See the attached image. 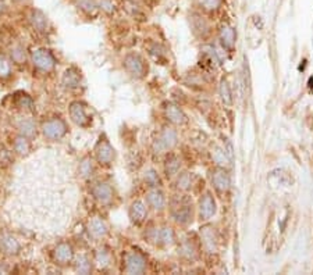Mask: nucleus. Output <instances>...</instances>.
<instances>
[{"mask_svg": "<svg viewBox=\"0 0 313 275\" xmlns=\"http://www.w3.org/2000/svg\"><path fill=\"white\" fill-rule=\"evenodd\" d=\"M210 179L213 186L219 191V192H226L230 188V175L224 168H214L210 171Z\"/></svg>", "mask_w": 313, "mask_h": 275, "instance_id": "14", "label": "nucleus"}, {"mask_svg": "<svg viewBox=\"0 0 313 275\" xmlns=\"http://www.w3.org/2000/svg\"><path fill=\"white\" fill-rule=\"evenodd\" d=\"M14 152L20 156H27L28 153L31 152V142L30 138L20 135L14 139Z\"/></svg>", "mask_w": 313, "mask_h": 275, "instance_id": "29", "label": "nucleus"}, {"mask_svg": "<svg viewBox=\"0 0 313 275\" xmlns=\"http://www.w3.org/2000/svg\"><path fill=\"white\" fill-rule=\"evenodd\" d=\"M200 238H202V243L205 246L206 252L209 253H216L217 247H219V239L216 231L212 225H205L200 228Z\"/></svg>", "mask_w": 313, "mask_h": 275, "instance_id": "12", "label": "nucleus"}, {"mask_svg": "<svg viewBox=\"0 0 313 275\" xmlns=\"http://www.w3.org/2000/svg\"><path fill=\"white\" fill-rule=\"evenodd\" d=\"M74 259V250L71 247V244L67 243V242H62L56 246L54 249V260L59 263V264H68L71 263V260Z\"/></svg>", "mask_w": 313, "mask_h": 275, "instance_id": "17", "label": "nucleus"}, {"mask_svg": "<svg viewBox=\"0 0 313 275\" xmlns=\"http://www.w3.org/2000/svg\"><path fill=\"white\" fill-rule=\"evenodd\" d=\"M148 215V209L146 204L141 200H135L130 206V218L134 224H141L144 223Z\"/></svg>", "mask_w": 313, "mask_h": 275, "instance_id": "19", "label": "nucleus"}, {"mask_svg": "<svg viewBox=\"0 0 313 275\" xmlns=\"http://www.w3.org/2000/svg\"><path fill=\"white\" fill-rule=\"evenodd\" d=\"M16 125H17V129H18L20 135H24L30 139L36 135V124L30 117H21Z\"/></svg>", "mask_w": 313, "mask_h": 275, "instance_id": "22", "label": "nucleus"}, {"mask_svg": "<svg viewBox=\"0 0 313 275\" xmlns=\"http://www.w3.org/2000/svg\"><path fill=\"white\" fill-rule=\"evenodd\" d=\"M173 220L180 225H188L194 218V206L185 196H176L170 203Z\"/></svg>", "mask_w": 313, "mask_h": 275, "instance_id": "2", "label": "nucleus"}, {"mask_svg": "<svg viewBox=\"0 0 313 275\" xmlns=\"http://www.w3.org/2000/svg\"><path fill=\"white\" fill-rule=\"evenodd\" d=\"M31 59L33 67H36L41 71H50L56 64V59L52 54V51L43 49V48L35 49L32 51Z\"/></svg>", "mask_w": 313, "mask_h": 275, "instance_id": "8", "label": "nucleus"}, {"mask_svg": "<svg viewBox=\"0 0 313 275\" xmlns=\"http://www.w3.org/2000/svg\"><path fill=\"white\" fill-rule=\"evenodd\" d=\"M198 3L206 11H216L221 6V0H198Z\"/></svg>", "mask_w": 313, "mask_h": 275, "instance_id": "39", "label": "nucleus"}, {"mask_svg": "<svg viewBox=\"0 0 313 275\" xmlns=\"http://www.w3.org/2000/svg\"><path fill=\"white\" fill-rule=\"evenodd\" d=\"M192 28L195 32H199L200 35H205L208 32V22L203 20V17L200 16H192Z\"/></svg>", "mask_w": 313, "mask_h": 275, "instance_id": "36", "label": "nucleus"}, {"mask_svg": "<svg viewBox=\"0 0 313 275\" xmlns=\"http://www.w3.org/2000/svg\"><path fill=\"white\" fill-rule=\"evenodd\" d=\"M78 6L81 7V10L86 11V13H95L99 9L98 6V0H78Z\"/></svg>", "mask_w": 313, "mask_h": 275, "instance_id": "38", "label": "nucleus"}, {"mask_svg": "<svg viewBox=\"0 0 313 275\" xmlns=\"http://www.w3.org/2000/svg\"><path fill=\"white\" fill-rule=\"evenodd\" d=\"M74 268L80 274H89L92 271V261L86 255H78L74 263Z\"/></svg>", "mask_w": 313, "mask_h": 275, "instance_id": "28", "label": "nucleus"}, {"mask_svg": "<svg viewBox=\"0 0 313 275\" xmlns=\"http://www.w3.org/2000/svg\"><path fill=\"white\" fill-rule=\"evenodd\" d=\"M88 232L95 239H102L109 232V226L102 217H92L88 223Z\"/></svg>", "mask_w": 313, "mask_h": 275, "instance_id": "15", "label": "nucleus"}, {"mask_svg": "<svg viewBox=\"0 0 313 275\" xmlns=\"http://www.w3.org/2000/svg\"><path fill=\"white\" fill-rule=\"evenodd\" d=\"M146 203L155 211H160L166 206V196L159 188H153L146 194Z\"/></svg>", "mask_w": 313, "mask_h": 275, "instance_id": "16", "label": "nucleus"}, {"mask_svg": "<svg viewBox=\"0 0 313 275\" xmlns=\"http://www.w3.org/2000/svg\"><path fill=\"white\" fill-rule=\"evenodd\" d=\"M0 246H1V249L4 250V253H7V255L10 256L18 255V252L21 250L20 242L10 234H4L1 236V239H0Z\"/></svg>", "mask_w": 313, "mask_h": 275, "instance_id": "21", "label": "nucleus"}, {"mask_svg": "<svg viewBox=\"0 0 313 275\" xmlns=\"http://www.w3.org/2000/svg\"><path fill=\"white\" fill-rule=\"evenodd\" d=\"M146 267V257L141 252H128L124 256V271L127 274H144Z\"/></svg>", "mask_w": 313, "mask_h": 275, "instance_id": "6", "label": "nucleus"}, {"mask_svg": "<svg viewBox=\"0 0 313 275\" xmlns=\"http://www.w3.org/2000/svg\"><path fill=\"white\" fill-rule=\"evenodd\" d=\"M178 253L182 259L189 260V261H194L198 259V247L195 246V243L189 239L182 241L180 244V249H178Z\"/></svg>", "mask_w": 313, "mask_h": 275, "instance_id": "23", "label": "nucleus"}, {"mask_svg": "<svg viewBox=\"0 0 313 275\" xmlns=\"http://www.w3.org/2000/svg\"><path fill=\"white\" fill-rule=\"evenodd\" d=\"M123 65H124L125 71L130 75H132L134 78H142V77H145L146 71H148L145 60L138 53H128L123 60Z\"/></svg>", "mask_w": 313, "mask_h": 275, "instance_id": "5", "label": "nucleus"}, {"mask_svg": "<svg viewBox=\"0 0 313 275\" xmlns=\"http://www.w3.org/2000/svg\"><path fill=\"white\" fill-rule=\"evenodd\" d=\"M223 149L226 150L230 160H232V159H234V149H232V145H231L229 141H226V145H224V147H223Z\"/></svg>", "mask_w": 313, "mask_h": 275, "instance_id": "43", "label": "nucleus"}, {"mask_svg": "<svg viewBox=\"0 0 313 275\" xmlns=\"http://www.w3.org/2000/svg\"><path fill=\"white\" fill-rule=\"evenodd\" d=\"M10 54H11V57H13V60L17 61V63H22V61L25 60V50H24V48L20 46V45L13 46V48H11Z\"/></svg>", "mask_w": 313, "mask_h": 275, "instance_id": "41", "label": "nucleus"}, {"mask_svg": "<svg viewBox=\"0 0 313 275\" xmlns=\"http://www.w3.org/2000/svg\"><path fill=\"white\" fill-rule=\"evenodd\" d=\"M191 186H192V177H191V174L189 173H182L178 175L177 178V188L180 191H184V192H187L191 189Z\"/></svg>", "mask_w": 313, "mask_h": 275, "instance_id": "35", "label": "nucleus"}, {"mask_svg": "<svg viewBox=\"0 0 313 275\" xmlns=\"http://www.w3.org/2000/svg\"><path fill=\"white\" fill-rule=\"evenodd\" d=\"M210 154H212L213 162L219 164L220 167H226V165H229V163L231 162L229 159V156H227V153H226V150L219 147V146H213Z\"/></svg>", "mask_w": 313, "mask_h": 275, "instance_id": "31", "label": "nucleus"}, {"mask_svg": "<svg viewBox=\"0 0 313 275\" xmlns=\"http://www.w3.org/2000/svg\"><path fill=\"white\" fill-rule=\"evenodd\" d=\"M220 41L226 46V48H232L235 43V31L232 27H230L227 24H224L220 28Z\"/></svg>", "mask_w": 313, "mask_h": 275, "instance_id": "25", "label": "nucleus"}, {"mask_svg": "<svg viewBox=\"0 0 313 275\" xmlns=\"http://www.w3.org/2000/svg\"><path fill=\"white\" fill-rule=\"evenodd\" d=\"M145 239L149 243L156 246H171L176 242V234L170 226H160V228H149L146 231Z\"/></svg>", "mask_w": 313, "mask_h": 275, "instance_id": "3", "label": "nucleus"}, {"mask_svg": "<svg viewBox=\"0 0 313 275\" xmlns=\"http://www.w3.org/2000/svg\"><path fill=\"white\" fill-rule=\"evenodd\" d=\"M181 168V160L177 156H170L167 157L166 163H165V173H166L167 178H173L180 173Z\"/></svg>", "mask_w": 313, "mask_h": 275, "instance_id": "27", "label": "nucleus"}, {"mask_svg": "<svg viewBox=\"0 0 313 275\" xmlns=\"http://www.w3.org/2000/svg\"><path fill=\"white\" fill-rule=\"evenodd\" d=\"M11 74V63L6 54L0 53V80L9 78Z\"/></svg>", "mask_w": 313, "mask_h": 275, "instance_id": "34", "label": "nucleus"}, {"mask_svg": "<svg viewBox=\"0 0 313 275\" xmlns=\"http://www.w3.org/2000/svg\"><path fill=\"white\" fill-rule=\"evenodd\" d=\"M42 133L50 141L62 139L67 133V124L62 118H50L42 124Z\"/></svg>", "mask_w": 313, "mask_h": 275, "instance_id": "7", "label": "nucleus"}, {"mask_svg": "<svg viewBox=\"0 0 313 275\" xmlns=\"http://www.w3.org/2000/svg\"><path fill=\"white\" fill-rule=\"evenodd\" d=\"M14 3H17V4H27L30 0H13Z\"/></svg>", "mask_w": 313, "mask_h": 275, "instance_id": "45", "label": "nucleus"}, {"mask_svg": "<svg viewBox=\"0 0 313 275\" xmlns=\"http://www.w3.org/2000/svg\"><path fill=\"white\" fill-rule=\"evenodd\" d=\"M217 210V206H216V200L214 197L212 196V194H205L200 200H199V217L200 220H209L212 218Z\"/></svg>", "mask_w": 313, "mask_h": 275, "instance_id": "13", "label": "nucleus"}, {"mask_svg": "<svg viewBox=\"0 0 313 275\" xmlns=\"http://www.w3.org/2000/svg\"><path fill=\"white\" fill-rule=\"evenodd\" d=\"M0 247H1V246H0Z\"/></svg>", "mask_w": 313, "mask_h": 275, "instance_id": "46", "label": "nucleus"}, {"mask_svg": "<svg viewBox=\"0 0 313 275\" xmlns=\"http://www.w3.org/2000/svg\"><path fill=\"white\" fill-rule=\"evenodd\" d=\"M95 157H96L98 163L100 164L113 163V160L115 159V147L110 145V142L104 136H100L99 142L95 146Z\"/></svg>", "mask_w": 313, "mask_h": 275, "instance_id": "9", "label": "nucleus"}, {"mask_svg": "<svg viewBox=\"0 0 313 275\" xmlns=\"http://www.w3.org/2000/svg\"><path fill=\"white\" fill-rule=\"evenodd\" d=\"M177 132L173 128H163L162 132L157 135V138L153 142V152L157 154L162 153H167L171 150L176 145H177Z\"/></svg>", "mask_w": 313, "mask_h": 275, "instance_id": "4", "label": "nucleus"}, {"mask_svg": "<svg viewBox=\"0 0 313 275\" xmlns=\"http://www.w3.org/2000/svg\"><path fill=\"white\" fill-rule=\"evenodd\" d=\"M165 112H166L167 120L170 122H173V124H176V125H182V124L187 122V115H185V113L182 112L177 104L168 103V104H166Z\"/></svg>", "mask_w": 313, "mask_h": 275, "instance_id": "20", "label": "nucleus"}, {"mask_svg": "<svg viewBox=\"0 0 313 275\" xmlns=\"http://www.w3.org/2000/svg\"><path fill=\"white\" fill-rule=\"evenodd\" d=\"M269 181L274 185H282V186H290L292 183V178L282 170H276V171H271L269 175Z\"/></svg>", "mask_w": 313, "mask_h": 275, "instance_id": "30", "label": "nucleus"}, {"mask_svg": "<svg viewBox=\"0 0 313 275\" xmlns=\"http://www.w3.org/2000/svg\"><path fill=\"white\" fill-rule=\"evenodd\" d=\"M95 261H96V264L99 265L100 268H107L109 265L112 264V255H110V252L107 249H104V247L99 249L96 252Z\"/></svg>", "mask_w": 313, "mask_h": 275, "instance_id": "32", "label": "nucleus"}, {"mask_svg": "<svg viewBox=\"0 0 313 275\" xmlns=\"http://www.w3.org/2000/svg\"><path fill=\"white\" fill-rule=\"evenodd\" d=\"M80 82H81V72L78 71L77 68H68L67 71L64 72L63 75V85L66 88H77L80 86Z\"/></svg>", "mask_w": 313, "mask_h": 275, "instance_id": "24", "label": "nucleus"}, {"mask_svg": "<svg viewBox=\"0 0 313 275\" xmlns=\"http://www.w3.org/2000/svg\"><path fill=\"white\" fill-rule=\"evenodd\" d=\"M78 175L83 178V179H88V178H91L95 173V165L94 162H92V159L91 157H83L82 160L78 164Z\"/></svg>", "mask_w": 313, "mask_h": 275, "instance_id": "26", "label": "nucleus"}, {"mask_svg": "<svg viewBox=\"0 0 313 275\" xmlns=\"http://www.w3.org/2000/svg\"><path fill=\"white\" fill-rule=\"evenodd\" d=\"M144 181L152 188H159L162 185V179L155 168H146L144 173Z\"/></svg>", "mask_w": 313, "mask_h": 275, "instance_id": "33", "label": "nucleus"}, {"mask_svg": "<svg viewBox=\"0 0 313 275\" xmlns=\"http://www.w3.org/2000/svg\"><path fill=\"white\" fill-rule=\"evenodd\" d=\"M91 194L94 196V199L100 204H110L115 199V189L112 188V185L107 182H96L94 183Z\"/></svg>", "mask_w": 313, "mask_h": 275, "instance_id": "10", "label": "nucleus"}, {"mask_svg": "<svg viewBox=\"0 0 313 275\" xmlns=\"http://www.w3.org/2000/svg\"><path fill=\"white\" fill-rule=\"evenodd\" d=\"M17 106L24 110H31L33 107V102L27 93H20V96L17 97Z\"/></svg>", "mask_w": 313, "mask_h": 275, "instance_id": "40", "label": "nucleus"}, {"mask_svg": "<svg viewBox=\"0 0 313 275\" xmlns=\"http://www.w3.org/2000/svg\"><path fill=\"white\" fill-rule=\"evenodd\" d=\"M4 10H6V3H4V0H0V14Z\"/></svg>", "mask_w": 313, "mask_h": 275, "instance_id": "44", "label": "nucleus"}, {"mask_svg": "<svg viewBox=\"0 0 313 275\" xmlns=\"http://www.w3.org/2000/svg\"><path fill=\"white\" fill-rule=\"evenodd\" d=\"M14 214L24 226L41 234H62L78 204V186L71 157L57 149L42 150L21 167Z\"/></svg>", "mask_w": 313, "mask_h": 275, "instance_id": "1", "label": "nucleus"}, {"mask_svg": "<svg viewBox=\"0 0 313 275\" xmlns=\"http://www.w3.org/2000/svg\"><path fill=\"white\" fill-rule=\"evenodd\" d=\"M98 6L106 14H113L115 11V6L113 0H98Z\"/></svg>", "mask_w": 313, "mask_h": 275, "instance_id": "42", "label": "nucleus"}, {"mask_svg": "<svg viewBox=\"0 0 313 275\" xmlns=\"http://www.w3.org/2000/svg\"><path fill=\"white\" fill-rule=\"evenodd\" d=\"M220 97H221V100L226 103V104H231L232 103V93H231V88H230L229 82L226 81H221L220 83Z\"/></svg>", "mask_w": 313, "mask_h": 275, "instance_id": "37", "label": "nucleus"}, {"mask_svg": "<svg viewBox=\"0 0 313 275\" xmlns=\"http://www.w3.org/2000/svg\"><path fill=\"white\" fill-rule=\"evenodd\" d=\"M28 20L31 22L32 28L38 31V32H45L48 30V25H49V21L46 14L39 9H32L30 11V16H28Z\"/></svg>", "mask_w": 313, "mask_h": 275, "instance_id": "18", "label": "nucleus"}, {"mask_svg": "<svg viewBox=\"0 0 313 275\" xmlns=\"http://www.w3.org/2000/svg\"><path fill=\"white\" fill-rule=\"evenodd\" d=\"M70 117L73 122L83 128L89 127L92 121L91 115L86 112V106L81 102H73L70 104Z\"/></svg>", "mask_w": 313, "mask_h": 275, "instance_id": "11", "label": "nucleus"}]
</instances>
